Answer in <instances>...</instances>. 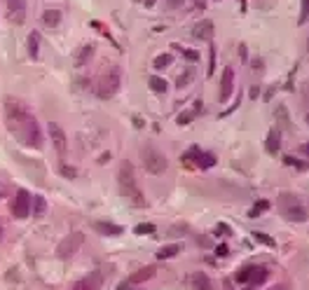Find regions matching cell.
<instances>
[{
	"label": "cell",
	"mask_w": 309,
	"mask_h": 290,
	"mask_svg": "<svg viewBox=\"0 0 309 290\" xmlns=\"http://www.w3.org/2000/svg\"><path fill=\"white\" fill-rule=\"evenodd\" d=\"M5 120H7V129L19 138L21 145L26 148H43V131H40V124H38L36 115L31 113L21 101L17 98H5Z\"/></svg>",
	"instance_id": "obj_1"
},
{
	"label": "cell",
	"mask_w": 309,
	"mask_h": 290,
	"mask_svg": "<svg viewBox=\"0 0 309 290\" xmlns=\"http://www.w3.org/2000/svg\"><path fill=\"white\" fill-rule=\"evenodd\" d=\"M117 183H120V192H122V197L132 204V206H136V208L148 206V202H145V194H143L141 185H138V180H136V173H133V164H132V162H127V159H124L122 164H120Z\"/></svg>",
	"instance_id": "obj_2"
},
{
	"label": "cell",
	"mask_w": 309,
	"mask_h": 290,
	"mask_svg": "<svg viewBox=\"0 0 309 290\" xmlns=\"http://www.w3.org/2000/svg\"><path fill=\"white\" fill-rule=\"evenodd\" d=\"M122 87V68L120 66H108L106 71L101 73V78L96 82V96L101 101H108V98H113L120 91Z\"/></svg>",
	"instance_id": "obj_3"
},
{
	"label": "cell",
	"mask_w": 309,
	"mask_h": 290,
	"mask_svg": "<svg viewBox=\"0 0 309 290\" xmlns=\"http://www.w3.org/2000/svg\"><path fill=\"white\" fill-rule=\"evenodd\" d=\"M141 159H143L145 171L152 173V176H162V173L167 171V166H169L167 155H164L159 148H155L152 143H145V145L141 148Z\"/></svg>",
	"instance_id": "obj_4"
},
{
	"label": "cell",
	"mask_w": 309,
	"mask_h": 290,
	"mask_svg": "<svg viewBox=\"0 0 309 290\" xmlns=\"http://www.w3.org/2000/svg\"><path fill=\"white\" fill-rule=\"evenodd\" d=\"M281 213H283V218L286 220H291V222H305L307 220V211H305V206H302L293 194L288 192H283L281 194Z\"/></svg>",
	"instance_id": "obj_5"
},
{
	"label": "cell",
	"mask_w": 309,
	"mask_h": 290,
	"mask_svg": "<svg viewBox=\"0 0 309 290\" xmlns=\"http://www.w3.org/2000/svg\"><path fill=\"white\" fill-rule=\"evenodd\" d=\"M267 267H260V264H246L237 272V283H244V286H260V283L267 281Z\"/></svg>",
	"instance_id": "obj_6"
},
{
	"label": "cell",
	"mask_w": 309,
	"mask_h": 290,
	"mask_svg": "<svg viewBox=\"0 0 309 290\" xmlns=\"http://www.w3.org/2000/svg\"><path fill=\"white\" fill-rule=\"evenodd\" d=\"M82 244H85V234H82V232H73V234H68L66 239H61V244L56 246V255H59L61 260H71L73 255L80 250Z\"/></svg>",
	"instance_id": "obj_7"
},
{
	"label": "cell",
	"mask_w": 309,
	"mask_h": 290,
	"mask_svg": "<svg viewBox=\"0 0 309 290\" xmlns=\"http://www.w3.org/2000/svg\"><path fill=\"white\" fill-rule=\"evenodd\" d=\"M180 162L185 164H194L197 168H211L216 166V155L213 152H206V150H199V148H192L190 152H185Z\"/></svg>",
	"instance_id": "obj_8"
},
{
	"label": "cell",
	"mask_w": 309,
	"mask_h": 290,
	"mask_svg": "<svg viewBox=\"0 0 309 290\" xmlns=\"http://www.w3.org/2000/svg\"><path fill=\"white\" fill-rule=\"evenodd\" d=\"M31 192L28 190H17L14 194V202H12V215L19 220H24L31 215Z\"/></svg>",
	"instance_id": "obj_9"
},
{
	"label": "cell",
	"mask_w": 309,
	"mask_h": 290,
	"mask_svg": "<svg viewBox=\"0 0 309 290\" xmlns=\"http://www.w3.org/2000/svg\"><path fill=\"white\" fill-rule=\"evenodd\" d=\"M47 131H49V136H52V143H54V148H56V152L63 157V155H66V150H68V138H66V131H63L56 122L47 124Z\"/></svg>",
	"instance_id": "obj_10"
},
{
	"label": "cell",
	"mask_w": 309,
	"mask_h": 290,
	"mask_svg": "<svg viewBox=\"0 0 309 290\" xmlns=\"http://www.w3.org/2000/svg\"><path fill=\"white\" fill-rule=\"evenodd\" d=\"M101 283H103V274L98 272H89L85 279H80L71 286V290H98L101 288Z\"/></svg>",
	"instance_id": "obj_11"
},
{
	"label": "cell",
	"mask_w": 309,
	"mask_h": 290,
	"mask_svg": "<svg viewBox=\"0 0 309 290\" xmlns=\"http://www.w3.org/2000/svg\"><path fill=\"white\" fill-rule=\"evenodd\" d=\"M232 91H234V71H232L230 66L222 71V80H221V91H218V98H221V103L225 101H230Z\"/></svg>",
	"instance_id": "obj_12"
},
{
	"label": "cell",
	"mask_w": 309,
	"mask_h": 290,
	"mask_svg": "<svg viewBox=\"0 0 309 290\" xmlns=\"http://www.w3.org/2000/svg\"><path fill=\"white\" fill-rule=\"evenodd\" d=\"M7 7H9V19L14 24H24V19H26V0H7Z\"/></svg>",
	"instance_id": "obj_13"
},
{
	"label": "cell",
	"mask_w": 309,
	"mask_h": 290,
	"mask_svg": "<svg viewBox=\"0 0 309 290\" xmlns=\"http://www.w3.org/2000/svg\"><path fill=\"white\" fill-rule=\"evenodd\" d=\"M94 229H96L98 234H103V237H120V234H124L122 225L108 222V220H98V222H94Z\"/></svg>",
	"instance_id": "obj_14"
},
{
	"label": "cell",
	"mask_w": 309,
	"mask_h": 290,
	"mask_svg": "<svg viewBox=\"0 0 309 290\" xmlns=\"http://www.w3.org/2000/svg\"><path fill=\"white\" fill-rule=\"evenodd\" d=\"M265 150L269 152V155H276L279 150H281V131L274 126V129H269V133H267V141H265Z\"/></svg>",
	"instance_id": "obj_15"
},
{
	"label": "cell",
	"mask_w": 309,
	"mask_h": 290,
	"mask_svg": "<svg viewBox=\"0 0 309 290\" xmlns=\"http://www.w3.org/2000/svg\"><path fill=\"white\" fill-rule=\"evenodd\" d=\"M194 38H199V40H206V42H211L213 38V21H209V19H204V21H199L197 26H194Z\"/></svg>",
	"instance_id": "obj_16"
},
{
	"label": "cell",
	"mask_w": 309,
	"mask_h": 290,
	"mask_svg": "<svg viewBox=\"0 0 309 290\" xmlns=\"http://www.w3.org/2000/svg\"><path fill=\"white\" fill-rule=\"evenodd\" d=\"M190 286H192V290H213L211 279L204 272H194L192 276H190Z\"/></svg>",
	"instance_id": "obj_17"
},
{
	"label": "cell",
	"mask_w": 309,
	"mask_h": 290,
	"mask_svg": "<svg viewBox=\"0 0 309 290\" xmlns=\"http://www.w3.org/2000/svg\"><path fill=\"white\" fill-rule=\"evenodd\" d=\"M274 117H276V122H279V126H281L283 131H291V115H288L283 103H279V106L274 108Z\"/></svg>",
	"instance_id": "obj_18"
},
{
	"label": "cell",
	"mask_w": 309,
	"mask_h": 290,
	"mask_svg": "<svg viewBox=\"0 0 309 290\" xmlns=\"http://www.w3.org/2000/svg\"><path fill=\"white\" fill-rule=\"evenodd\" d=\"M155 267H143V269H138V272H133L132 276H129V283H143V281H148V279H152L155 276Z\"/></svg>",
	"instance_id": "obj_19"
},
{
	"label": "cell",
	"mask_w": 309,
	"mask_h": 290,
	"mask_svg": "<svg viewBox=\"0 0 309 290\" xmlns=\"http://www.w3.org/2000/svg\"><path fill=\"white\" fill-rule=\"evenodd\" d=\"M91 56H94V44H82V47H80V52H78V56H75V66L82 68V66L91 59Z\"/></svg>",
	"instance_id": "obj_20"
},
{
	"label": "cell",
	"mask_w": 309,
	"mask_h": 290,
	"mask_svg": "<svg viewBox=\"0 0 309 290\" xmlns=\"http://www.w3.org/2000/svg\"><path fill=\"white\" fill-rule=\"evenodd\" d=\"M183 250V246L180 244H169V246H162L157 250V257L159 260H171V257H176L178 253Z\"/></svg>",
	"instance_id": "obj_21"
},
{
	"label": "cell",
	"mask_w": 309,
	"mask_h": 290,
	"mask_svg": "<svg viewBox=\"0 0 309 290\" xmlns=\"http://www.w3.org/2000/svg\"><path fill=\"white\" fill-rule=\"evenodd\" d=\"M31 211H33L36 218L44 215V211H47V202H44L43 194H33V199H31Z\"/></svg>",
	"instance_id": "obj_22"
},
{
	"label": "cell",
	"mask_w": 309,
	"mask_h": 290,
	"mask_svg": "<svg viewBox=\"0 0 309 290\" xmlns=\"http://www.w3.org/2000/svg\"><path fill=\"white\" fill-rule=\"evenodd\" d=\"M28 54H31V59L40 56V33L38 31L28 33Z\"/></svg>",
	"instance_id": "obj_23"
},
{
	"label": "cell",
	"mask_w": 309,
	"mask_h": 290,
	"mask_svg": "<svg viewBox=\"0 0 309 290\" xmlns=\"http://www.w3.org/2000/svg\"><path fill=\"white\" fill-rule=\"evenodd\" d=\"M43 21L47 26H59V21H61V12L59 9H44L43 12Z\"/></svg>",
	"instance_id": "obj_24"
},
{
	"label": "cell",
	"mask_w": 309,
	"mask_h": 290,
	"mask_svg": "<svg viewBox=\"0 0 309 290\" xmlns=\"http://www.w3.org/2000/svg\"><path fill=\"white\" fill-rule=\"evenodd\" d=\"M148 84H150V89L155 94H164V91H167V80L159 78V75H152V78L148 80Z\"/></svg>",
	"instance_id": "obj_25"
},
{
	"label": "cell",
	"mask_w": 309,
	"mask_h": 290,
	"mask_svg": "<svg viewBox=\"0 0 309 290\" xmlns=\"http://www.w3.org/2000/svg\"><path fill=\"white\" fill-rule=\"evenodd\" d=\"M171 63H174V56H171V54H159V56H155L152 66H155L157 71H164V68H169Z\"/></svg>",
	"instance_id": "obj_26"
},
{
	"label": "cell",
	"mask_w": 309,
	"mask_h": 290,
	"mask_svg": "<svg viewBox=\"0 0 309 290\" xmlns=\"http://www.w3.org/2000/svg\"><path fill=\"white\" fill-rule=\"evenodd\" d=\"M253 239H256L258 244H263V246H269V248L276 246V241L269 234H265V232H253Z\"/></svg>",
	"instance_id": "obj_27"
},
{
	"label": "cell",
	"mask_w": 309,
	"mask_h": 290,
	"mask_svg": "<svg viewBox=\"0 0 309 290\" xmlns=\"http://www.w3.org/2000/svg\"><path fill=\"white\" fill-rule=\"evenodd\" d=\"M192 78H194V68H187L185 73H183V75H180V78H178V82H176V87L178 89H183V87H187V84H190V82H192Z\"/></svg>",
	"instance_id": "obj_28"
},
{
	"label": "cell",
	"mask_w": 309,
	"mask_h": 290,
	"mask_svg": "<svg viewBox=\"0 0 309 290\" xmlns=\"http://www.w3.org/2000/svg\"><path fill=\"white\" fill-rule=\"evenodd\" d=\"M267 208H269V202H265V199H263V202H258L256 206L251 208V213H248V218H258V215H260V213H265Z\"/></svg>",
	"instance_id": "obj_29"
},
{
	"label": "cell",
	"mask_w": 309,
	"mask_h": 290,
	"mask_svg": "<svg viewBox=\"0 0 309 290\" xmlns=\"http://www.w3.org/2000/svg\"><path fill=\"white\" fill-rule=\"evenodd\" d=\"M155 225H152V222H141V225H136V227H133V232H136V234H155Z\"/></svg>",
	"instance_id": "obj_30"
},
{
	"label": "cell",
	"mask_w": 309,
	"mask_h": 290,
	"mask_svg": "<svg viewBox=\"0 0 309 290\" xmlns=\"http://www.w3.org/2000/svg\"><path fill=\"white\" fill-rule=\"evenodd\" d=\"M309 19V0H302V9H300V17H298V24H307Z\"/></svg>",
	"instance_id": "obj_31"
},
{
	"label": "cell",
	"mask_w": 309,
	"mask_h": 290,
	"mask_svg": "<svg viewBox=\"0 0 309 290\" xmlns=\"http://www.w3.org/2000/svg\"><path fill=\"white\" fill-rule=\"evenodd\" d=\"M213 71H216V47H209V71H206V75H213Z\"/></svg>",
	"instance_id": "obj_32"
},
{
	"label": "cell",
	"mask_w": 309,
	"mask_h": 290,
	"mask_svg": "<svg viewBox=\"0 0 309 290\" xmlns=\"http://www.w3.org/2000/svg\"><path fill=\"white\" fill-rule=\"evenodd\" d=\"M283 162L288 164V166H298V168H307V164H302V162H298L295 157H283Z\"/></svg>",
	"instance_id": "obj_33"
},
{
	"label": "cell",
	"mask_w": 309,
	"mask_h": 290,
	"mask_svg": "<svg viewBox=\"0 0 309 290\" xmlns=\"http://www.w3.org/2000/svg\"><path fill=\"white\" fill-rule=\"evenodd\" d=\"M61 173H63L66 178H75V176H78V171H75L73 166H66V164L61 166Z\"/></svg>",
	"instance_id": "obj_34"
},
{
	"label": "cell",
	"mask_w": 309,
	"mask_h": 290,
	"mask_svg": "<svg viewBox=\"0 0 309 290\" xmlns=\"http://www.w3.org/2000/svg\"><path fill=\"white\" fill-rule=\"evenodd\" d=\"M194 117V113H185V115H178V124L183 126V124H190V120Z\"/></svg>",
	"instance_id": "obj_35"
},
{
	"label": "cell",
	"mask_w": 309,
	"mask_h": 290,
	"mask_svg": "<svg viewBox=\"0 0 309 290\" xmlns=\"http://www.w3.org/2000/svg\"><path fill=\"white\" fill-rule=\"evenodd\" d=\"M180 49H183V47H180ZM183 54H185V56L190 59V61H197V59H199V54H197V52H192V49H183Z\"/></svg>",
	"instance_id": "obj_36"
},
{
	"label": "cell",
	"mask_w": 309,
	"mask_h": 290,
	"mask_svg": "<svg viewBox=\"0 0 309 290\" xmlns=\"http://www.w3.org/2000/svg\"><path fill=\"white\" fill-rule=\"evenodd\" d=\"M216 255H221V257H225V255H230V248H227L225 244H222V246H218V248H216Z\"/></svg>",
	"instance_id": "obj_37"
},
{
	"label": "cell",
	"mask_w": 309,
	"mask_h": 290,
	"mask_svg": "<svg viewBox=\"0 0 309 290\" xmlns=\"http://www.w3.org/2000/svg\"><path fill=\"white\" fill-rule=\"evenodd\" d=\"M216 232H218V234H221V232H222V234H230L232 229H230V225H225V222H221V225L216 227Z\"/></svg>",
	"instance_id": "obj_38"
},
{
	"label": "cell",
	"mask_w": 309,
	"mask_h": 290,
	"mask_svg": "<svg viewBox=\"0 0 309 290\" xmlns=\"http://www.w3.org/2000/svg\"><path fill=\"white\" fill-rule=\"evenodd\" d=\"M178 5H183V0H167V7L169 9H176Z\"/></svg>",
	"instance_id": "obj_39"
},
{
	"label": "cell",
	"mask_w": 309,
	"mask_h": 290,
	"mask_svg": "<svg viewBox=\"0 0 309 290\" xmlns=\"http://www.w3.org/2000/svg\"><path fill=\"white\" fill-rule=\"evenodd\" d=\"M302 101H305V106H309V82L305 84V96H302Z\"/></svg>",
	"instance_id": "obj_40"
},
{
	"label": "cell",
	"mask_w": 309,
	"mask_h": 290,
	"mask_svg": "<svg viewBox=\"0 0 309 290\" xmlns=\"http://www.w3.org/2000/svg\"><path fill=\"white\" fill-rule=\"evenodd\" d=\"M253 71H263V61H260V59L253 61Z\"/></svg>",
	"instance_id": "obj_41"
},
{
	"label": "cell",
	"mask_w": 309,
	"mask_h": 290,
	"mask_svg": "<svg viewBox=\"0 0 309 290\" xmlns=\"http://www.w3.org/2000/svg\"><path fill=\"white\" fill-rule=\"evenodd\" d=\"M143 5H145V7H152V5H155V0H141Z\"/></svg>",
	"instance_id": "obj_42"
},
{
	"label": "cell",
	"mask_w": 309,
	"mask_h": 290,
	"mask_svg": "<svg viewBox=\"0 0 309 290\" xmlns=\"http://www.w3.org/2000/svg\"><path fill=\"white\" fill-rule=\"evenodd\" d=\"M302 152H305V155H307V157H309V143H305V145H302Z\"/></svg>",
	"instance_id": "obj_43"
},
{
	"label": "cell",
	"mask_w": 309,
	"mask_h": 290,
	"mask_svg": "<svg viewBox=\"0 0 309 290\" xmlns=\"http://www.w3.org/2000/svg\"><path fill=\"white\" fill-rule=\"evenodd\" d=\"M0 241H2V225H0Z\"/></svg>",
	"instance_id": "obj_44"
},
{
	"label": "cell",
	"mask_w": 309,
	"mask_h": 290,
	"mask_svg": "<svg viewBox=\"0 0 309 290\" xmlns=\"http://www.w3.org/2000/svg\"><path fill=\"white\" fill-rule=\"evenodd\" d=\"M0 197H2V185H0Z\"/></svg>",
	"instance_id": "obj_45"
},
{
	"label": "cell",
	"mask_w": 309,
	"mask_h": 290,
	"mask_svg": "<svg viewBox=\"0 0 309 290\" xmlns=\"http://www.w3.org/2000/svg\"><path fill=\"white\" fill-rule=\"evenodd\" d=\"M307 122H309V115H307Z\"/></svg>",
	"instance_id": "obj_46"
}]
</instances>
